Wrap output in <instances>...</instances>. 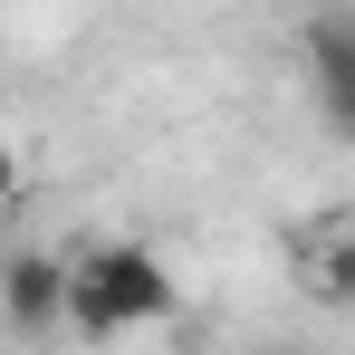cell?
Listing matches in <instances>:
<instances>
[{"mask_svg": "<svg viewBox=\"0 0 355 355\" xmlns=\"http://www.w3.org/2000/svg\"><path fill=\"white\" fill-rule=\"evenodd\" d=\"M182 307L173 269L144 250V240H96L87 259H67V317L77 336H135V327H164Z\"/></svg>", "mask_w": 355, "mask_h": 355, "instance_id": "6da1fadb", "label": "cell"}, {"mask_svg": "<svg viewBox=\"0 0 355 355\" xmlns=\"http://www.w3.org/2000/svg\"><path fill=\"white\" fill-rule=\"evenodd\" d=\"M67 317V259L58 250H0V327L10 336H58Z\"/></svg>", "mask_w": 355, "mask_h": 355, "instance_id": "7a4b0ae2", "label": "cell"}, {"mask_svg": "<svg viewBox=\"0 0 355 355\" xmlns=\"http://www.w3.org/2000/svg\"><path fill=\"white\" fill-rule=\"evenodd\" d=\"M307 58H317V87H327V106L346 116V87H355V10H327V19H307Z\"/></svg>", "mask_w": 355, "mask_h": 355, "instance_id": "3957f363", "label": "cell"}, {"mask_svg": "<svg viewBox=\"0 0 355 355\" xmlns=\"http://www.w3.org/2000/svg\"><path fill=\"white\" fill-rule=\"evenodd\" d=\"M19 192V144H0V202Z\"/></svg>", "mask_w": 355, "mask_h": 355, "instance_id": "277c9868", "label": "cell"}, {"mask_svg": "<svg viewBox=\"0 0 355 355\" xmlns=\"http://www.w3.org/2000/svg\"><path fill=\"white\" fill-rule=\"evenodd\" d=\"M259 355H279V346H259Z\"/></svg>", "mask_w": 355, "mask_h": 355, "instance_id": "5b68a950", "label": "cell"}]
</instances>
